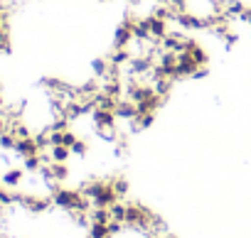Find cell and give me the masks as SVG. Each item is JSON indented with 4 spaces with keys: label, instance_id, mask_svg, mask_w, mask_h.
Returning <instances> with one entry per match:
<instances>
[{
    "label": "cell",
    "instance_id": "cell-1",
    "mask_svg": "<svg viewBox=\"0 0 251 238\" xmlns=\"http://www.w3.org/2000/svg\"><path fill=\"white\" fill-rule=\"evenodd\" d=\"M23 182H25V170H20V167H10L0 174V184L5 189H18Z\"/></svg>",
    "mask_w": 251,
    "mask_h": 238
},
{
    "label": "cell",
    "instance_id": "cell-2",
    "mask_svg": "<svg viewBox=\"0 0 251 238\" xmlns=\"http://www.w3.org/2000/svg\"><path fill=\"white\" fill-rule=\"evenodd\" d=\"M50 157H52V162H69L72 148H67V145H52L50 148Z\"/></svg>",
    "mask_w": 251,
    "mask_h": 238
},
{
    "label": "cell",
    "instance_id": "cell-3",
    "mask_svg": "<svg viewBox=\"0 0 251 238\" xmlns=\"http://www.w3.org/2000/svg\"><path fill=\"white\" fill-rule=\"evenodd\" d=\"M111 184H113V189H116L118 199H123L126 194H128V182H126L123 177H116V179H111Z\"/></svg>",
    "mask_w": 251,
    "mask_h": 238
},
{
    "label": "cell",
    "instance_id": "cell-4",
    "mask_svg": "<svg viewBox=\"0 0 251 238\" xmlns=\"http://www.w3.org/2000/svg\"><path fill=\"white\" fill-rule=\"evenodd\" d=\"M72 155H76V157H86V155H89V143H86L84 138H79V140L72 145Z\"/></svg>",
    "mask_w": 251,
    "mask_h": 238
}]
</instances>
